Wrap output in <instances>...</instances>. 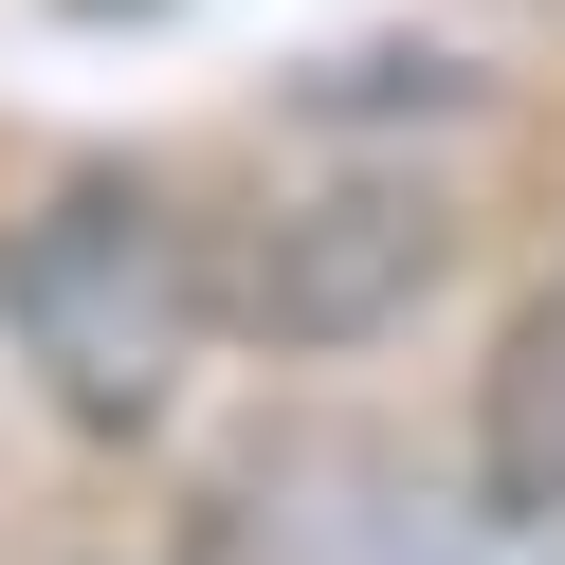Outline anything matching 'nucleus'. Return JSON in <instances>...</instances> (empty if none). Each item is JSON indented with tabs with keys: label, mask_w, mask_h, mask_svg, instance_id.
<instances>
[{
	"label": "nucleus",
	"mask_w": 565,
	"mask_h": 565,
	"mask_svg": "<svg viewBox=\"0 0 565 565\" xmlns=\"http://www.w3.org/2000/svg\"><path fill=\"white\" fill-rule=\"evenodd\" d=\"M0 329L55 383V419L147 438L164 383H183V347L220 329V256H201V220L147 164H55L38 220H0Z\"/></svg>",
	"instance_id": "1"
},
{
	"label": "nucleus",
	"mask_w": 565,
	"mask_h": 565,
	"mask_svg": "<svg viewBox=\"0 0 565 565\" xmlns=\"http://www.w3.org/2000/svg\"><path fill=\"white\" fill-rule=\"evenodd\" d=\"M201 565H565L547 511L511 492H419L383 438H256L201 511Z\"/></svg>",
	"instance_id": "2"
},
{
	"label": "nucleus",
	"mask_w": 565,
	"mask_h": 565,
	"mask_svg": "<svg viewBox=\"0 0 565 565\" xmlns=\"http://www.w3.org/2000/svg\"><path fill=\"white\" fill-rule=\"evenodd\" d=\"M475 456H492V492H511V511H547V529H565V256L529 274V310L492 329V383H475Z\"/></svg>",
	"instance_id": "3"
}]
</instances>
